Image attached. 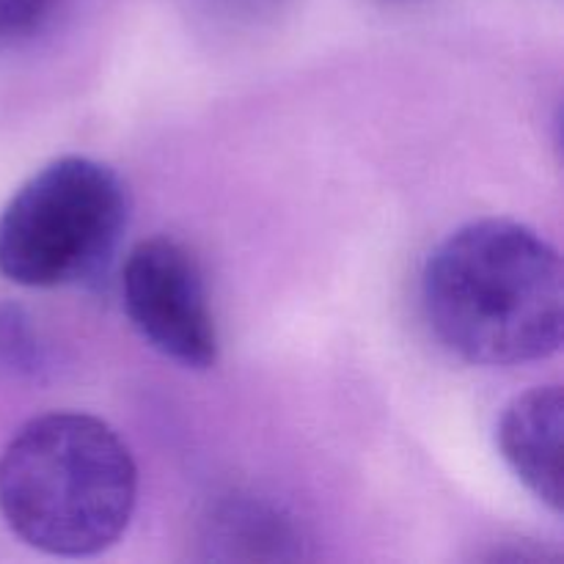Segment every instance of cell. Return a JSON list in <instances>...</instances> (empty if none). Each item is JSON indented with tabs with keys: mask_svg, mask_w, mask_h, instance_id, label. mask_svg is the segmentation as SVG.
<instances>
[{
	"mask_svg": "<svg viewBox=\"0 0 564 564\" xmlns=\"http://www.w3.org/2000/svg\"><path fill=\"white\" fill-rule=\"evenodd\" d=\"M218 17L231 22H259L273 17L286 0H204Z\"/></svg>",
	"mask_w": 564,
	"mask_h": 564,
	"instance_id": "cell-9",
	"label": "cell"
},
{
	"mask_svg": "<svg viewBox=\"0 0 564 564\" xmlns=\"http://www.w3.org/2000/svg\"><path fill=\"white\" fill-rule=\"evenodd\" d=\"M562 433L560 386H538L518 394L505 408L496 430L507 466L554 512H562Z\"/></svg>",
	"mask_w": 564,
	"mask_h": 564,
	"instance_id": "cell-5",
	"label": "cell"
},
{
	"mask_svg": "<svg viewBox=\"0 0 564 564\" xmlns=\"http://www.w3.org/2000/svg\"><path fill=\"white\" fill-rule=\"evenodd\" d=\"M121 306L143 341L187 369L218 364V325L202 264L174 237L141 240L121 268Z\"/></svg>",
	"mask_w": 564,
	"mask_h": 564,
	"instance_id": "cell-4",
	"label": "cell"
},
{
	"mask_svg": "<svg viewBox=\"0 0 564 564\" xmlns=\"http://www.w3.org/2000/svg\"><path fill=\"white\" fill-rule=\"evenodd\" d=\"M383 3H389V6H413V3H419V0H383Z\"/></svg>",
	"mask_w": 564,
	"mask_h": 564,
	"instance_id": "cell-10",
	"label": "cell"
},
{
	"mask_svg": "<svg viewBox=\"0 0 564 564\" xmlns=\"http://www.w3.org/2000/svg\"><path fill=\"white\" fill-rule=\"evenodd\" d=\"M28 323L22 308L0 306V369L36 372L42 367V347Z\"/></svg>",
	"mask_w": 564,
	"mask_h": 564,
	"instance_id": "cell-7",
	"label": "cell"
},
{
	"mask_svg": "<svg viewBox=\"0 0 564 564\" xmlns=\"http://www.w3.org/2000/svg\"><path fill=\"white\" fill-rule=\"evenodd\" d=\"M61 0H0V44H14L42 31Z\"/></svg>",
	"mask_w": 564,
	"mask_h": 564,
	"instance_id": "cell-8",
	"label": "cell"
},
{
	"mask_svg": "<svg viewBox=\"0 0 564 564\" xmlns=\"http://www.w3.org/2000/svg\"><path fill=\"white\" fill-rule=\"evenodd\" d=\"M204 545L213 560H297L303 534L295 518L259 496H229L207 518Z\"/></svg>",
	"mask_w": 564,
	"mask_h": 564,
	"instance_id": "cell-6",
	"label": "cell"
},
{
	"mask_svg": "<svg viewBox=\"0 0 564 564\" xmlns=\"http://www.w3.org/2000/svg\"><path fill=\"white\" fill-rule=\"evenodd\" d=\"M135 501L132 452L91 413H42L0 455V516L42 554H102L127 532Z\"/></svg>",
	"mask_w": 564,
	"mask_h": 564,
	"instance_id": "cell-2",
	"label": "cell"
},
{
	"mask_svg": "<svg viewBox=\"0 0 564 564\" xmlns=\"http://www.w3.org/2000/svg\"><path fill=\"white\" fill-rule=\"evenodd\" d=\"M127 220L130 193L110 165L80 154L53 160L0 213V275L31 290L94 279Z\"/></svg>",
	"mask_w": 564,
	"mask_h": 564,
	"instance_id": "cell-3",
	"label": "cell"
},
{
	"mask_svg": "<svg viewBox=\"0 0 564 564\" xmlns=\"http://www.w3.org/2000/svg\"><path fill=\"white\" fill-rule=\"evenodd\" d=\"M562 259L529 226L479 218L452 231L422 270L435 339L477 367H521L562 345Z\"/></svg>",
	"mask_w": 564,
	"mask_h": 564,
	"instance_id": "cell-1",
	"label": "cell"
}]
</instances>
